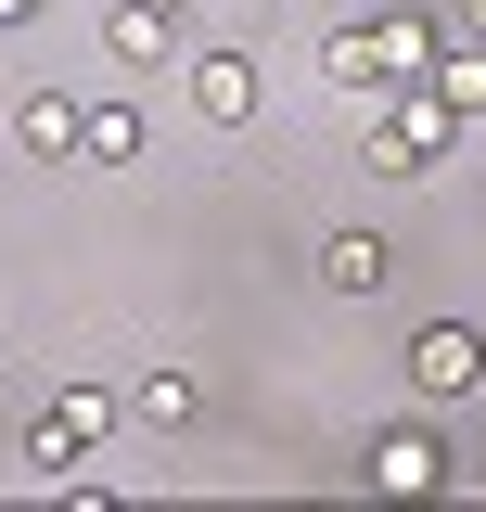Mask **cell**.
Returning a JSON list of instances; mask_svg holds the SVG:
<instances>
[{"label":"cell","instance_id":"cell-1","mask_svg":"<svg viewBox=\"0 0 486 512\" xmlns=\"http://www.w3.org/2000/svg\"><path fill=\"white\" fill-rule=\"evenodd\" d=\"M474 384H486V333L474 320H423V333H410V397L448 410V397H474Z\"/></svg>","mask_w":486,"mask_h":512},{"label":"cell","instance_id":"cell-2","mask_svg":"<svg viewBox=\"0 0 486 512\" xmlns=\"http://www.w3.org/2000/svg\"><path fill=\"white\" fill-rule=\"evenodd\" d=\"M103 423H116V397H103V384H64L52 410L26 423V461H39V474H64V461H90V448H103Z\"/></svg>","mask_w":486,"mask_h":512},{"label":"cell","instance_id":"cell-3","mask_svg":"<svg viewBox=\"0 0 486 512\" xmlns=\"http://www.w3.org/2000/svg\"><path fill=\"white\" fill-rule=\"evenodd\" d=\"M448 128H461V116H448L435 90H410V103H397V116L371 128L359 154H371V167H384V180H423V167H435V141H448Z\"/></svg>","mask_w":486,"mask_h":512},{"label":"cell","instance_id":"cell-4","mask_svg":"<svg viewBox=\"0 0 486 512\" xmlns=\"http://www.w3.org/2000/svg\"><path fill=\"white\" fill-rule=\"evenodd\" d=\"M103 52H116V77H154V64L180 52V13L167 0H116L103 13Z\"/></svg>","mask_w":486,"mask_h":512},{"label":"cell","instance_id":"cell-5","mask_svg":"<svg viewBox=\"0 0 486 512\" xmlns=\"http://www.w3.org/2000/svg\"><path fill=\"white\" fill-rule=\"evenodd\" d=\"M371 487H384V500H435V487H448V448H435L423 423H397V436H371Z\"/></svg>","mask_w":486,"mask_h":512},{"label":"cell","instance_id":"cell-6","mask_svg":"<svg viewBox=\"0 0 486 512\" xmlns=\"http://www.w3.org/2000/svg\"><path fill=\"white\" fill-rule=\"evenodd\" d=\"M359 52H371V77L397 90V77H423L448 39H435V13H371V26H359Z\"/></svg>","mask_w":486,"mask_h":512},{"label":"cell","instance_id":"cell-7","mask_svg":"<svg viewBox=\"0 0 486 512\" xmlns=\"http://www.w3.org/2000/svg\"><path fill=\"white\" fill-rule=\"evenodd\" d=\"M192 116H205V128L256 116V52H192Z\"/></svg>","mask_w":486,"mask_h":512},{"label":"cell","instance_id":"cell-8","mask_svg":"<svg viewBox=\"0 0 486 512\" xmlns=\"http://www.w3.org/2000/svg\"><path fill=\"white\" fill-rule=\"evenodd\" d=\"M384 269H397L384 231H333V244H320V295H346V308H359V295H384Z\"/></svg>","mask_w":486,"mask_h":512},{"label":"cell","instance_id":"cell-9","mask_svg":"<svg viewBox=\"0 0 486 512\" xmlns=\"http://www.w3.org/2000/svg\"><path fill=\"white\" fill-rule=\"evenodd\" d=\"M128 410H141V423H154V436H180V423H205V384H192L180 359H154V372L128 384Z\"/></svg>","mask_w":486,"mask_h":512},{"label":"cell","instance_id":"cell-10","mask_svg":"<svg viewBox=\"0 0 486 512\" xmlns=\"http://www.w3.org/2000/svg\"><path fill=\"white\" fill-rule=\"evenodd\" d=\"M13 141H26L39 167H77V103H64V90H26V103H13Z\"/></svg>","mask_w":486,"mask_h":512},{"label":"cell","instance_id":"cell-11","mask_svg":"<svg viewBox=\"0 0 486 512\" xmlns=\"http://www.w3.org/2000/svg\"><path fill=\"white\" fill-rule=\"evenodd\" d=\"M423 90L448 103V116H486V39H448V52L423 64Z\"/></svg>","mask_w":486,"mask_h":512},{"label":"cell","instance_id":"cell-12","mask_svg":"<svg viewBox=\"0 0 486 512\" xmlns=\"http://www.w3.org/2000/svg\"><path fill=\"white\" fill-rule=\"evenodd\" d=\"M141 154V116L128 103H77V167H128Z\"/></svg>","mask_w":486,"mask_h":512},{"label":"cell","instance_id":"cell-13","mask_svg":"<svg viewBox=\"0 0 486 512\" xmlns=\"http://www.w3.org/2000/svg\"><path fill=\"white\" fill-rule=\"evenodd\" d=\"M461 39H486V0H461Z\"/></svg>","mask_w":486,"mask_h":512},{"label":"cell","instance_id":"cell-14","mask_svg":"<svg viewBox=\"0 0 486 512\" xmlns=\"http://www.w3.org/2000/svg\"><path fill=\"white\" fill-rule=\"evenodd\" d=\"M13 13H39V0H0V26H13Z\"/></svg>","mask_w":486,"mask_h":512},{"label":"cell","instance_id":"cell-15","mask_svg":"<svg viewBox=\"0 0 486 512\" xmlns=\"http://www.w3.org/2000/svg\"><path fill=\"white\" fill-rule=\"evenodd\" d=\"M474 487H486V461H474Z\"/></svg>","mask_w":486,"mask_h":512}]
</instances>
